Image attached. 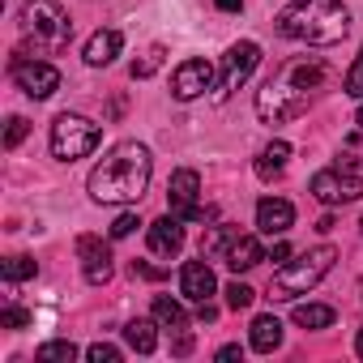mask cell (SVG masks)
Segmentation results:
<instances>
[{
    "mask_svg": "<svg viewBox=\"0 0 363 363\" xmlns=\"http://www.w3.org/2000/svg\"><path fill=\"white\" fill-rule=\"evenodd\" d=\"M99 145V124L94 120H86V116H56V124H52V154L60 158V162H77V158H86L90 150Z\"/></svg>",
    "mask_w": 363,
    "mask_h": 363,
    "instance_id": "cell-6",
    "label": "cell"
},
{
    "mask_svg": "<svg viewBox=\"0 0 363 363\" xmlns=\"http://www.w3.org/2000/svg\"><path fill=\"white\" fill-rule=\"evenodd\" d=\"M235 235H240L235 227H214V231L201 240V257H227V248H231Z\"/></svg>",
    "mask_w": 363,
    "mask_h": 363,
    "instance_id": "cell-23",
    "label": "cell"
},
{
    "mask_svg": "<svg viewBox=\"0 0 363 363\" xmlns=\"http://www.w3.org/2000/svg\"><path fill=\"white\" fill-rule=\"evenodd\" d=\"M197 193H201V175L197 171H175L171 184H167V201H171V214L175 218H193V223H210L214 210H201L197 206Z\"/></svg>",
    "mask_w": 363,
    "mask_h": 363,
    "instance_id": "cell-9",
    "label": "cell"
},
{
    "mask_svg": "<svg viewBox=\"0 0 363 363\" xmlns=\"http://www.w3.org/2000/svg\"><path fill=\"white\" fill-rule=\"evenodd\" d=\"M73 359H77L73 342H48V346H39V363H73Z\"/></svg>",
    "mask_w": 363,
    "mask_h": 363,
    "instance_id": "cell-24",
    "label": "cell"
},
{
    "mask_svg": "<svg viewBox=\"0 0 363 363\" xmlns=\"http://www.w3.org/2000/svg\"><path fill=\"white\" fill-rule=\"evenodd\" d=\"M291 223H295L291 201H282V197H265V201L257 206V227H261L265 235H282Z\"/></svg>",
    "mask_w": 363,
    "mask_h": 363,
    "instance_id": "cell-15",
    "label": "cell"
},
{
    "mask_svg": "<svg viewBox=\"0 0 363 363\" xmlns=\"http://www.w3.org/2000/svg\"><path fill=\"white\" fill-rule=\"evenodd\" d=\"M359 227H363V223H359Z\"/></svg>",
    "mask_w": 363,
    "mask_h": 363,
    "instance_id": "cell-41",
    "label": "cell"
},
{
    "mask_svg": "<svg viewBox=\"0 0 363 363\" xmlns=\"http://www.w3.org/2000/svg\"><path fill=\"white\" fill-rule=\"evenodd\" d=\"M35 274H39V265H35L30 257H22V252L5 261V278H9V282H26V278H35Z\"/></svg>",
    "mask_w": 363,
    "mask_h": 363,
    "instance_id": "cell-25",
    "label": "cell"
},
{
    "mask_svg": "<svg viewBox=\"0 0 363 363\" xmlns=\"http://www.w3.org/2000/svg\"><path fill=\"white\" fill-rule=\"evenodd\" d=\"M286 257H291V244H274V252H269V261H278V265H286Z\"/></svg>",
    "mask_w": 363,
    "mask_h": 363,
    "instance_id": "cell-36",
    "label": "cell"
},
{
    "mask_svg": "<svg viewBox=\"0 0 363 363\" xmlns=\"http://www.w3.org/2000/svg\"><path fill=\"white\" fill-rule=\"evenodd\" d=\"M286 162H291V145H286V141H269V145L261 150V158H257V175H261V179H274V175L286 171Z\"/></svg>",
    "mask_w": 363,
    "mask_h": 363,
    "instance_id": "cell-18",
    "label": "cell"
},
{
    "mask_svg": "<svg viewBox=\"0 0 363 363\" xmlns=\"http://www.w3.org/2000/svg\"><path fill=\"white\" fill-rule=\"evenodd\" d=\"M167 269H158V265H150V261H133V278H150V282H158Z\"/></svg>",
    "mask_w": 363,
    "mask_h": 363,
    "instance_id": "cell-33",
    "label": "cell"
},
{
    "mask_svg": "<svg viewBox=\"0 0 363 363\" xmlns=\"http://www.w3.org/2000/svg\"><path fill=\"white\" fill-rule=\"evenodd\" d=\"M22 30L35 43V56H52L73 39V22L56 0H30L22 9Z\"/></svg>",
    "mask_w": 363,
    "mask_h": 363,
    "instance_id": "cell-4",
    "label": "cell"
},
{
    "mask_svg": "<svg viewBox=\"0 0 363 363\" xmlns=\"http://www.w3.org/2000/svg\"><path fill=\"white\" fill-rule=\"evenodd\" d=\"M312 197L320 206H346V201H359L363 197V175H354L346 162L337 167H325L312 175Z\"/></svg>",
    "mask_w": 363,
    "mask_h": 363,
    "instance_id": "cell-7",
    "label": "cell"
},
{
    "mask_svg": "<svg viewBox=\"0 0 363 363\" xmlns=\"http://www.w3.org/2000/svg\"><path fill=\"white\" fill-rule=\"evenodd\" d=\"M223 295H227V308H235V312H240V308H248V303L257 299V291H252V286H244V282H231Z\"/></svg>",
    "mask_w": 363,
    "mask_h": 363,
    "instance_id": "cell-27",
    "label": "cell"
},
{
    "mask_svg": "<svg viewBox=\"0 0 363 363\" xmlns=\"http://www.w3.org/2000/svg\"><path fill=\"white\" fill-rule=\"evenodd\" d=\"M278 30H282L286 39L329 48V43L346 39V30H350V9L342 5V0H291V5L278 13Z\"/></svg>",
    "mask_w": 363,
    "mask_h": 363,
    "instance_id": "cell-3",
    "label": "cell"
},
{
    "mask_svg": "<svg viewBox=\"0 0 363 363\" xmlns=\"http://www.w3.org/2000/svg\"><path fill=\"white\" fill-rule=\"evenodd\" d=\"M214 316H218V308H214L210 299H206V303H197V320H201V325H210Z\"/></svg>",
    "mask_w": 363,
    "mask_h": 363,
    "instance_id": "cell-35",
    "label": "cell"
},
{
    "mask_svg": "<svg viewBox=\"0 0 363 363\" xmlns=\"http://www.w3.org/2000/svg\"><path fill=\"white\" fill-rule=\"evenodd\" d=\"M325 77H329V69L320 60H308V56L282 65L278 77H269L265 90L257 94V116L265 124H286V120L303 116L308 103L316 99V90L325 86Z\"/></svg>",
    "mask_w": 363,
    "mask_h": 363,
    "instance_id": "cell-1",
    "label": "cell"
},
{
    "mask_svg": "<svg viewBox=\"0 0 363 363\" xmlns=\"http://www.w3.org/2000/svg\"><path fill=\"white\" fill-rule=\"evenodd\" d=\"M218 359H223V363H235V359H244V350H240V346H223Z\"/></svg>",
    "mask_w": 363,
    "mask_h": 363,
    "instance_id": "cell-37",
    "label": "cell"
},
{
    "mask_svg": "<svg viewBox=\"0 0 363 363\" xmlns=\"http://www.w3.org/2000/svg\"><path fill=\"white\" fill-rule=\"evenodd\" d=\"M150 171H154V158L145 145L137 141H124L116 145L94 171H90V197L99 206H120V201H137L150 184Z\"/></svg>",
    "mask_w": 363,
    "mask_h": 363,
    "instance_id": "cell-2",
    "label": "cell"
},
{
    "mask_svg": "<svg viewBox=\"0 0 363 363\" xmlns=\"http://www.w3.org/2000/svg\"><path fill=\"white\" fill-rule=\"evenodd\" d=\"M162 56H167V52H162V43H154V48H150L141 60H133V77H150V73H158Z\"/></svg>",
    "mask_w": 363,
    "mask_h": 363,
    "instance_id": "cell-26",
    "label": "cell"
},
{
    "mask_svg": "<svg viewBox=\"0 0 363 363\" xmlns=\"http://www.w3.org/2000/svg\"><path fill=\"white\" fill-rule=\"evenodd\" d=\"M333 261H337V252L329 248V244H320V248H312V252H303V257H295V261H286L278 274H274V282H269V291H274V299H295V295H308L329 269H333Z\"/></svg>",
    "mask_w": 363,
    "mask_h": 363,
    "instance_id": "cell-5",
    "label": "cell"
},
{
    "mask_svg": "<svg viewBox=\"0 0 363 363\" xmlns=\"http://www.w3.org/2000/svg\"><path fill=\"white\" fill-rule=\"evenodd\" d=\"M154 320H158L162 329H171V333H175V329H189L184 308H179L175 299H167V295H158V299H154Z\"/></svg>",
    "mask_w": 363,
    "mask_h": 363,
    "instance_id": "cell-21",
    "label": "cell"
},
{
    "mask_svg": "<svg viewBox=\"0 0 363 363\" xmlns=\"http://www.w3.org/2000/svg\"><path fill=\"white\" fill-rule=\"evenodd\" d=\"M154 329H158V320H128V325H124V342H128L137 354H150V350L158 346V333H154Z\"/></svg>",
    "mask_w": 363,
    "mask_h": 363,
    "instance_id": "cell-20",
    "label": "cell"
},
{
    "mask_svg": "<svg viewBox=\"0 0 363 363\" xmlns=\"http://www.w3.org/2000/svg\"><path fill=\"white\" fill-rule=\"evenodd\" d=\"M171 350H175V354H193V333H189V329H175Z\"/></svg>",
    "mask_w": 363,
    "mask_h": 363,
    "instance_id": "cell-34",
    "label": "cell"
},
{
    "mask_svg": "<svg viewBox=\"0 0 363 363\" xmlns=\"http://www.w3.org/2000/svg\"><path fill=\"white\" fill-rule=\"evenodd\" d=\"M77 257H82V274L90 286H103L111 278V248L99 235H82L77 240Z\"/></svg>",
    "mask_w": 363,
    "mask_h": 363,
    "instance_id": "cell-12",
    "label": "cell"
},
{
    "mask_svg": "<svg viewBox=\"0 0 363 363\" xmlns=\"http://www.w3.org/2000/svg\"><path fill=\"white\" fill-rule=\"evenodd\" d=\"M22 137H26V120H22V116H13V120H9V128H5V150H18V145H22Z\"/></svg>",
    "mask_w": 363,
    "mask_h": 363,
    "instance_id": "cell-31",
    "label": "cell"
},
{
    "mask_svg": "<svg viewBox=\"0 0 363 363\" xmlns=\"http://www.w3.org/2000/svg\"><path fill=\"white\" fill-rule=\"evenodd\" d=\"M86 359H90V363H120V350H116L111 342H94V346L86 350Z\"/></svg>",
    "mask_w": 363,
    "mask_h": 363,
    "instance_id": "cell-29",
    "label": "cell"
},
{
    "mask_svg": "<svg viewBox=\"0 0 363 363\" xmlns=\"http://www.w3.org/2000/svg\"><path fill=\"white\" fill-rule=\"evenodd\" d=\"M210 86H214V69H210L206 60H184V65H179V69L171 73V94H175L179 103L201 99Z\"/></svg>",
    "mask_w": 363,
    "mask_h": 363,
    "instance_id": "cell-11",
    "label": "cell"
},
{
    "mask_svg": "<svg viewBox=\"0 0 363 363\" xmlns=\"http://www.w3.org/2000/svg\"><path fill=\"white\" fill-rule=\"evenodd\" d=\"M354 120H359V128H363V99H359V116H354Z\"/></svg>",
    "mask_w": 363,
    "mask_h": 363,
    "instance_id": "cell-40",
    "label": "cell"
},
{
    "mask_svg": "<svg viewBox=\"0 0 363 363\" xmlns=\"http://www.w3.org/2000/svg\"><path fill=\"white\" fill-rule=\"evenodd\" d=\"M261 65V48L257 43H235L227 56H223V73H218V94L227 99V94H235L248 77H252V69Z\"/></svg>",
    "mask_w": 363,
    "mask_h": 363,
    "instance_id": "cell-10",
    "label": "cell"
},
{
    "mask_svg": "<svg viewBox=\"0 0 363 363\" xmlns=\"http://www.w3.org/2000/svg\"><path fill=\"white\" fill-rule=\"evenodd\" d=\"M295 325L299 329H329L333 325V308H325V303H299L295 308Z\"/></svg>",
    "mask_w": 363,
    "mask_h": 363,
    "instance_id": "cell-22",
    "label": "cell"
},
{
    "mask_svg": "<svg viewBox=\"0 0 363 363\" xmlns=\"http://www.w3.org/2000/svg\"><path fill=\"white\" fill-rule=\"evenodd\" d=\"M278 346H282V320H278V316H257V320H252V350L269 354V350H278Z\"/></svg>",
    "mask_w": 363,
    "mask_h": 363,
    "instance_id": "cell-19",
    "label": "cell"
},
{
    "mask_svg": "<svg viewBox=\"0 0 363 363\" xmlns=\"http://www.w3.org/2000/svg\"><path fill=\"white\" fill-rule=\"evenodd\" d=\"M141 223H137V214H120L116 223H111V240H124V235H133Z\"/></svg>",
    "mask_w": 363,
    "mask_h": 363,
    "instance_id": "cell-32",
    "label": "cell"
},
{
    "mask_svg": "<svg viewBox=\"0 0 363 363\" xmlns=\"http://www.w3.org/2000/svg\"><path fill=\"white\" fill-rule=\"evenodd\" d=\"M120 48H124V35L120 30H94L90 35V43H86V65H111L116 56H120Z\"/></svg>",
    "mask_w": 363,
    "mask_h": 363,
    "instance_id": "cell-17",
    "label": "cell"
},
{
    "mask_svg": "<svg viewBox=\"0 0 363 363\" xmlns=\"http://www.w3.org/2000/svg\"><path fill=\"white\" fill-rule=\"evenodd\" d=\"M342 90H346L350 99H363V48H359V60L350 65V73H346V82H342Z\"/></svg>",
    "mask_w": 363,
    "mask_h": 363,
    "instance_id": "cell-28",
    "label": "cell"
},
{
    "mask_svg": "<svg viewBox=\"0 0 363 363\" xmlns=\"http://www.w3.org/2000/svg\"><path fill=\"white\" fill-rule=\"evenodd\" d=\"M179 248H184V227H179L175 214L150 223V252H158V257H175Z\"/></svg>",
    "mask_w": 363,
    "mask_h": 363,
    "instance_id": "cell-14",
    "label": "cell"
},
{
    "mask_svg": "<svg viewBox=\"0 0 363 363\" xmlns=\"http://www.w3.org/2000/svg\"><path fill=\"white\" fill-rule=\"evenodd\" d=\"M214 5H218L223 13H240V9H244V0H214Z\"/></svg>",
    "mask_w": 363,
    "mask_h": 363,
    "instance_id": "cell-38",
    "label": "cell"
},
{
    "mask_svg": "<svg viewBox=\"0 0 363 363\" xmlns=\"http://www.w3.org/2000/svg\"><path fill=\"white\" fill-rule=\"evenodd\" d=\"M214 291H218V282H214V269L206 261H189L184 269H179V295H184V299L206 303Z\"/></svg>",
    "mask_w": 363,
    "mask_h": 363,
    "instance_id": "cell-13",
    "label": "cell"
},
{
    "mask_svg": "<svg viewBox=\"0 0 363 363\" xmlns=\"http://www.w3.org/2000/svg\"><path fill=\"white\" fill-rule=\"evenodd\" d=\"M223 261H227V269H235V274H248V269H257V265L265 261V252H261L257 235H235Z\"/></svg>",
    "mask_w": 363,
    "mask_h": 363,
    "instance_id": "cell-16",
    "label": "cell"
},
{
    "mask_svg": "<svg viewBox=\"0 0 363 363\" xmlns=\"http://www.w3.org/2000/svg\"><path fill=\"white\" fill-rule=\"evenodd\" d=\"M9 73H13V82H18V90L26 99H52L60 90V69L48 65V60H35V56H18L13 52Z\"/></svg>",
    "mask_w": 363,
    "mask_h": 363,
    "instance_id": "cell-8",
    "label": "cell"
},
{
    "mask_svg": "<svg viewBox=\"0 0 363 363\" xmlns=\"http://www.w3.org/2000/svg\"><path fill=\"white\" fill-rule=\"evenodd\" d=\"M354 350H359V359H363V329H359V342H354Z\"/></svg>",
    "mask_w": 363,
    "mask_h": 363,
    "instance_id": "cell-39",
    "label": "cell"
},
{
    "mask_svg": "<svg viewBox=\"0 0 363 363\" xmlns=\"http://www.w3.org/2000/svg\"><path fill=\"white\" fill-rule=\"evenodd\" d=\"M0 325H5V329H26L30 325V312L26 308H5V312H0Z\"/></svg>",
    "mask_w": 363,
    "mask_h": 363,
    "instance_id": "cell-30",
    "label": "cell"
}]
</instances>
